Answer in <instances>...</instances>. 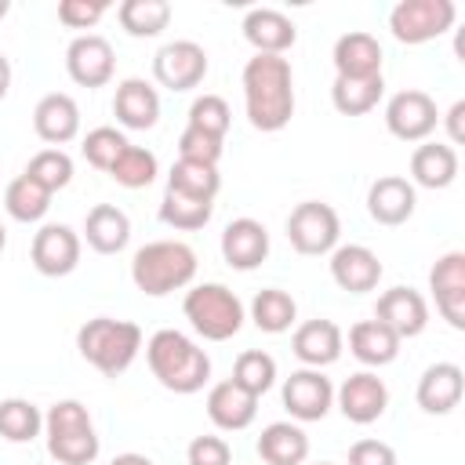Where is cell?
<instances>
[{
  "label": "cell",
  "mask_w": 465,
  "mask_h": 465,
  "mask_svg": "<svg viewBox=\"0 0 465 465\" xmlns=\"http://www.w3.org/2000/svg\"><path fill=\"white\" fill-rule=\"evenodd\" d=\"M374 320H381L400 341L403 338H418L429 327V302H425L421 291L400 283V287H389V291L378 294Z\"/></svg>",
  "instance_id": "15"
},
{
  "label": "cell",
  "mask_w": 465,
  "mask_h": 465,
  "mask_svg": "<svg viewBox=\"0 0 465 465\" xmlns=\"http://www.w3.org/2000/svg\"><path fill=\"white\" fill-rule=\"evenodd\" d=\"M222 145H225V138H214V134L196 131V127H185L182 138H178V160H193V163H211V167H218Z\"/></svg>",
  "instance_id": "43"
},
{
  "label": "cell",
  "mask_w": 465,
  "mask_h": 465,
  "mask_svg": "<svg viewBox=\"0 0 465 465\" xmlns=\"http://www.w3.org/2000/svg\"><path fill=\"white\" fill-rule=\"evenodd\" d=\"M80 247H84L80 232H73L62 222H47L36 229L29 258H33V269L40 276H69L80 265Z\"/></svg>",
  "instance_id": "12"
},
{
  "label": "cell",
  "mask_w": 465,
  "mask_h": 465,
  "mask_svg": "<svg viewBox=\"0 0 465 465\" xmlns=\"http://www.w3.org/2000/svg\"><path fill=\"white\" fill-rule=\"evenodd\" d=\"M349 352L363 367H385L400 356V338L381 320H360L349 327Z\"/></svg>",
  "instance_id": "30"
},
{
  "label": "cell",
  "mask_w": 465,
  "mask_h": 465,
  "mask_svg": "<svg viewBox=\"0 0 465 465\" xmlns=\"http://www.w3.org/2000/svg\"><path fill=\"white\" fill-rule=\"evenodd\" d=\"M251 320H254V327L265 331V334H283V331L294 327L298 305H294V298H291L287 291L265 287V291H258L254 302H251Z\"/></svg>",
  "instance_id": "34"
},
{
  "label": "cell",
  "mask_w": 465,
  "mask_h": 465,
  "mask_svg": "<svg viewBox=\"0 0 465 465\" xmlns=\"http://www.w3.org/2000/svg\"><path fill=\"white\" fill-rule=\"evenodd\" d=\"M414 203H418V193L400 174H381L367 189V214L378 225H403L414 214Z\"/></svg>",
  "instance_id": "22"
},
{
  "label": "cell",
  "mask_w": 465,
  "mask_h": 465,
  "mask_svg": "<svg viewBox=\"0 0 465 465\" xmlns=\"http://www.w3.org/2000/svg\"><path fill=\"white\" fill-rule=\"evenodd\" d=\"M458 178V149L447 142H421L411 153V185L421 189H447Z\"/></svg>",
  "instance_id": "27"
},
{
  "label": "cell",
  "mask_w": 465,
  "mask_h": 465,
  "mask_svg": "<svg viewBox=\"0 0 465 465\" xmlns=\"http://www.w3.org/2000/svg\"><path fill=\"white\" fill-rule=\"evenodd\" d=\"M25 174H29L33 182H40V185L54 196L58 189H65V185L73 182V160H69L65 149H40V153L29 160Z\"/></svg>",
  "instance_id": "40"
},
{
  "label": "cell",
  "mask_w": 465,
  "mask_h": 465,
  "mask_svg": "<svg viewBox=\"0 0 465 465\" xmlns=\"http://www.w3.org/2000/svg\"><path fill=\"white\" fill-rule=\"evenodd\" d=\"M211 211H214V203H207V200H189V196H182V193L163 189L160 222L171 225V229H178V232H196V229H203V225L211 222Z\"/></svg>",
  "instance_id": "37"
},
{
  "label": "cell",
  "mask_w": 465,
  "mask_h": 465,
  "mask_svg": "<svg viewBox=\"0 0 465 465\" xmlns=\"http://www.w3.org/2000/svg\"><path fill=\"white\" fill-rule=\"evenodd\" d=\"M113 116L127 131H149L160 120V94H156V87L149 80H142V76L120 80L116 94H113Z\"/></svg>",
  "instance_id": "20"
},
{
  "label": "cell",
  "mask_w": 465,
  "mask_h": 465,
  "mask_svg": "<svg viewBox=\"0 0 465 465\" xmlns=\"http://www.w3.org/2000/svg\"><path fill=\"white\" fill-rule=\"evenodd\" d=\"M84 240L98 254H120L131 240V218L116 203H94L84 218Z\"/></svg>",
  "instance_id": "28"
},
{
  "label": "cell",
  "mask_w": 465,
  "mask_h": 465,
  "mask_svg": "<svg viewBox=\"0 0 465 465\" xmlns=\"http://www.w3.org/2000/svg\"><path fill=\"white\" fill-rule=\"evenodd\" d=\"M440 124V113H436V102L418 91V87H407V91H396L385 105V127L392 138L400 142H429V134L436 131Z\"/></svg>",
  "instance_id": "10"
},
{
  "label": "cell",
  "mask_w": 465,
  "mask_h": 465,
  "mask_svg": "<svg viewBox=\"0 0 465 465\" xmlns=\"http://www.w3.org/2000/svg\"><path fill=\"white\" fill-rule=\"evenodd\" d=\"M76 349L98 374L120 378L142 352V327L131 320L94 316L76 331Z\"/></svg>",
  "instance_id": "4"
},
{
  "label": "cell",
  "mask_w": 465,
  "mask_h": 465,
  "mask_svg": "<svg viewBox=\"0 0 465 465\" xmlns=\"http://www.w3.org/2000/svg\"><path fill=\"white\" fill-rule=\"evenodd\" d=\"M113 69H116L113 44L98 33H84L65 47V73L80 87H105L113 80Z\"/></svg>",
  "instance_id": "14"
},
{
  "label": "cell",
  "mask_w": 465,
  "mask_h": 465,
  "mask_svg": "<svg viewBox=\"0 0 465 465\" xmlns=\"http://www.w3.org/2000/svg\"><path fill=\"white\" fill-rule=\"evenodd\" d=\"M458 18L454 0H400L389 11V33L414 47V44H429L436 36H443Z\"/></svg>",
  "instance_id": "7"
},
{
  "label": "cell",
  "mask_w": 465,
  "mask_h": 465,
  "mask_svg": "<svg viewBox=\"0 0 465 465\" xmlns=\"http://www.w3.org/2000/svg\"><path fill=\"white\" fill-rule=\"evenodd\" d=\"M243 40L254 47V54H283L287 47H294L298 29L283 11L254 7L243 15Z\"/></svg>",
  "instance_id": "24"
},
{
  "label": "cell",
  "mask_w": 465,
  "mask_h": 465,
  "mask_svg": "<svg viewBox=\"0 0 465 465\" xmlns=\"http://www.w3.org/2000/svg\"><path fill=\"white\" fill-rule=\"evenodd\" d=\"M116 18L127 36H160L171 22V4L167 0H124L116 7Z\"/></svg>",
  "instance_id": "35"
},
{
  "label": "cell",
  "mask_w": 465,
  "mask_h": 465,
  "mask_svg": "<svg viewBox=\"0 0 465 465\" xmlns=\"http://www.w3.org/2000/svg\"><path fill=\"white\" fill-rule=\"evenodd\" d=\"M385 94V80L381 76H334L331 87V102L341 116H363L371 113Z\"/></svg>",
  "instance_id": "31"
},
{
  "label": "cell",
  "mask_w": 465,
  "mask_h": 465,
  "mask_svg": "<svg viewBox=\"0 0 465 465\" xmlns=\"http://www.w3.org/2000/svg\"><path fill=\"white\" fill-rule=\"evenodd\" d=\"M291 349H294V356H298L305 367L323 371V367H331V363L341 356L345 334H341V327H338L334 320H305V323L294 327Z\"/></svg>",
  "instance_id": "21"
},
{
  "label": "cell",
  "mask_w": 465,
  "mask_h": 465,
  "mask_svg": "<svg viewBox=\"0 0 465 465\" xmlns=\"http://www.w3.org/2000/svg\"><path fill=\"white\" fill-rule=\"evenodd\" d=\"M182 312L189 327L207 341H229L243 327V302L225 283H200L185 291Z\"/></svg>",
  "instance_id": "6"
},
{
  "label": "cell",
  "mask_w": 465,
  "mask_h": 465,
  "mask_svg": "<svg viewBox=\"0 0 465 465\" xmlns=\"http://www.w3.org/2000/svg\"><path fill=\"white\" fill-rule=\"evenodd\" d=\"M338 236H341L338 211L323 200H305L287 214V240L298 254H309V258L331 254L338 247Z\"/></svg>",
  "instance_id": "8"
},
{
  "label": "cell",
  "mask_w": 465,
  "mask_h": 465,
  "mask_svg": "<svg viewBox=\"0 0 465 465\" xmlns=\"http://www.w3.org/2000/svg\"><path fill=\"white\" fill-rule=\"evenodd\" d=\"M229 381H236L251 396H265L272 389V381H276V360L269 352H262V349H247V352L236 356Z\"/></svg>",
  "instance_id": "38"
},
{
  "label": "cell",
  "mask_w": 465,
  "mask_h": 465,
  "mask_svg": "<svg viewBox=\"0 0 465 465\" xmlns=\"http://www.w3.org/2000/svg\"><path fill=\"white\" fill-rule=\"evenodd\" d=\"M7 91H11V62L7 54H0V102L7 98Z\"/></svg>",
  "instance_id": "49"
},
{
  "label": "cell",
  "mask_w": 465,
  "mask_h": 465,
  "mask_svg": "<svg viewBox=\"0 0 465 465\" xmlns=\"http://www.w3.org/2000/svg\"><path fill=\"white\" fill-rule=\"evenodd\" d=\"M7 11H11V4H7V0H0V18H4Z\"/></svg>",
  "instance_id": "51"
},
{
  "label": "cell",
  "mask_w": 465,
  "mask_h": 465,
  "mask_svg": "<svg viewBox=\"0 0 465 465\" xmlns=\"http://www.w3.org/2000/svg\"><path fill=\"white\" fill-rule=\"evenodd\" d=\"M222 258L240 272L258 269L269 258V229L258 218H232L222 229Z\"/></svg>",
  "instance_id": "18"
},
{
  "label": "cell",
  "mask_w": 465,
  "mask_h": 465,
  "mask_svg": "<svg viewBox=\"0 0 465 465\" xmlns=\"http://www.w3.org/2000/svg\"><path fill=\"white\" fill-rule=\"evenodd\" d=\"M443 127H447V138H450L447 145H450V149H454V145H465V102H461V98L443 113Z\"/></svg>",
  "instance_id": "47"
},
{
  "label": "cell",
  "mask_w": 465,
  "mask_h": 465,
  "mask_svg": "<svg viewBox=\"0 0 465 465\" xmlns=\"http://www.w3.org/2000/svg\"><path fill=\"white\" fill-rule=\"evenodd\" d=\"M243 105L254 131H283L294 116V73L283 54H254L243 65Z\"/></svg>",
  "instance_id": "1"
},
{
  "label": "cell",
  "mask_w": 465,
  "mask_h": 465,
  "mask_svg": "<svg viewBox=\"0 0 465 465\" xmlns=\"http://www.w3.org/2000/svg\"><path fill=\"white\" fill-rule=\"evenodd\" d=\"M127 145H131V142L124 138V131H116V127H94V131L84 134L80 153H84V160H87L91 167H98V171L109 174V167L116 163V156H120Z\"/></svg>",
  "instance_id": "41"
},
{
  "label": "cell",
  "mask_w": 465,
  "mask_h": 465,
  "mask_svg": "<svg viewBox=\"0 0 465 465\" xmlns=\"http://www.w3.org/2000/svg\"><path fill=\"white\" fill-rule=\"evenodd\" d=\"M7 247V229H4V222H0V251Z\"/></svg>",
  "instance_id": "50"
},
{
  "label": "cell",
  "mask_w": 465,
  "mask_h": 465,
  "mask_svg": "<svg viewBox=\"0 0 465 465\" xmlns=\"http://www.w3.org/2000/svg\"><path fill=\"white\" fill-rule=\"evenodd\" d=\"M4 211H7L15 222H25V225H29V222H40V218L51 211V193L22 171V174L11 178L7 189H4Z\"/></svg>",
  "instance_id": "33"
},
{
  "label": "cell",
  "mask_w": 465,
  "mask_h": 465,
  "mask_svg": "<svg viewBox=\"0 0 465 465\" xmlns=\"http://www.w3.org/2000/svg\"><path fill=\"white\" fill-rule=\"evenodd\" d=\"M33 131L51 149H62L65 142H73L80 134V105L73 102V94H65V91L44 94L33 109Z\"/></svg>",
  "instance_id": "17"
},
{
  "label": "cell",
  "mask_w": 465,
  "mask_h": 465,
  "mask_svg": "<svg viewBox=\"0 0 465 465\" xmlns=\"http://www.w3.org/2000/svg\"><path fill=\"white\" fill-rule=\"evenodd\" d=\"M109 465H153V458H145V454H138V450H127V454H116Z\"/></svg>",
  "instance_id": "48"
},
{
  "label": "cell",
  "mask_w": 465,
  "mask_h": 465,
  "mask_svg": "<svg viewBox=\"0 0 465 465\" xmlns=\"http://www.w3.org/2000/svg\"><path fill=\"white\" fill-rule=\"evenodd\" d=\"M334 69L338 76H381V44L378 36L363 33V29H352V33H341L334 40Z\"/></svg>",
  "instance_id": "26"
},
{
  "label": "cell",
  "mask_w": 465,
  "mask_h": 465,
  "mask_svg": "<svg viewBox=\"0 0 465 465\" xmlns=\"http://www.w3.org/2000/svg\"><path fill=\"white\" fill-rule=\"evenodd\" d=\"M189 465H232V447L225 436H214V432H203L189 443L185 450Z\"/></svg>",
  "instance_id": "44"
},
{
  "label": "cell",
  "mask_w": 465,
  "mask_h": 465,
  "mask_svg": "<svg viewBox=\"0 0 465 465\" xmlns=\"http://www.w3.org/2000/svg\"><path fill=\"white\" fill-rule=\"evenodd\" d=\"M207 51L196 40H171L153 58V76L167 91H193L207 76Z\"/></svg>",
  "instance_id": "9"
},
{
  "label": "cell",
  "mask_w": 465,
  "mask_h": 465,
  "mask_svg": "<svg viewBox=\"0 0 465 465\" xmlns=\"http://www.w3.org/2000/svg\"><path fill=\"white\" fill-rule=\"evenodd\" d=\"M44 436H47V454L58 465H91L102 450L94 421L80 400L51 403V411L44 414Z\"/></svg>",
  "instance_id": "5"
},
{
  "label": "cell",
  "mask_w": 465,
  "mask_h": 465,
  "mask_svg": "<svg viewBox=\"0 0 465 465\" xmlns=\"http://www.w3.org/2000/svg\"><path fill=\"white\" fill-rule=\"evenodd\" d=\"M156 171H160V163H156V156H153L149 149L127 145V149L116 156V163L109 167V178H113L116 185H124V189H145V185H153Z\"/></svg>",
  "instance_id": "39"
},
{
  "label": "cell",
  "mask_w": 465,
  "mask_h": 465,
  "mask_svg": "<svg viewBox=\"0 0 465 465\" xmlns=\"http://www.w3.org/2000/svg\"><path fill=\"white\" fill-rule=\"evenodd\" d=\"M349 465H396V450L385 440H356L349 447Z\"/></svg>",
  "instance_id": "46"
},
{
  "label": "cell",
  "mask_w": 465,
  "mask_h": 465,
  "mask_svg": "<svg viewBox=\"0 0 465 465\" xmlns=\"http://www.w3.org/2000/svg\"><path fill=\"white\" fill-rule=\"evenodd\" d=\"M320 465H334V461H320Z\"/></svg>",
  "instance_id": "52"
},
{
  "label": "cell",
  "mask_w": 465,
  "mask_h": 465,
  "mask_svg": "<svg viewBox=\"0 0 465 465\" xmlns=\"http://www.w3.org/2000/svg\"><path fill=\"white\" fill-rule=\"evenodd\" d=\"M109 11L105 0H62L58 4V22L65 29H91L98 25V18Z\"/></svg>",
  "instance_id": "45"
},
{
  "label": "cell",
  "mask_w": 465,
  "mask_h": 465,
  "mask_svg": "<svg viewBox=\"0 0 465 465\" xmlns=\"http://www.w3.org/2000/svg\"><path fill=\"white\" fill-rule=\"evenodd\" d=\"M193 276H196V251L182 240H153L138 247L131 258V280L149 298L182 291L193 283Z\"/></svg>",
  "instance_id": "3"
},
{
  "label": "cell",
  "mask_w": 465,
  "mask_h": 465,
  "mask_svg": "<svg viewBox=\"0 0 465 465\" xmlns=\"http://www.w3.org/2000/svg\"><path fill=\"white\" fill-rule=\"evenodd\" d=\"M207 418L222 432H240L258 418V396L243 392L236 381H218L207 392Z\"/></svg>",
  "instance_id": "25"
},
{
  "label": "cell",
  "mask_w": 465,
  "mask_h": 465,
  "mask_svg": "<svg viewBox=\"0 0 465 465\" xmlns=\"http://www.w3.org/2000/svg\"><path fill=\"white\" fill-rule=\"evenodd\" d=\"M331 280L349 294H367L381 280V262L363 243H341L331 251Z\"/></svg>",
  "instance_id": "19"
},
{
  "label": "cell",
  "mask_w": 465,
  "mask_h": 465,
  "mask_svg": "<svg viewBox=\"0 0 465 465\" xmlns=\"http://www.w3.org/2000/svg\"><path fill=\"white\" fill-rule=\"evenodd\" d=\"M429 291L440 316L454 331H465V251H447L436 258V265L429 269Z\"/></svg>",
  "instance_id": "13"
},
{
  "label": "cell",
  "mask_w": 465,
  "mask_h": 465,
  "mask_svg": "<svg viewBox=\"0 0 465 465\" xmlns=\"http://www.w3.org/2000/svg\"><path fill=\"white\" fill-rule=\"evenodd\" d=\"M461 392H465L461 367L458 363H432V367L421 371L414 400H418V407L425 414H450L461 403Z\"/></svg>",
  "instance_id": "23"
},
{
  "label": "cell",
  "mask_w": 465,
  "mask_h": 465,
  "mask_svg": "<svg viewBox=\"0 0 465 465\" xmlns=\"http://www.w3.org/2000/svg\"><path fill=\"white\" fill-rule=\"evenodd\" d=\"M280 396H283V407L294 421H320L334 407V385L316 367H302L291 378H283Z\"/></svg>",
  "instance_id": "11"
},
{
  "label": "cell",
  "mask_w": 465,
  "mask_h": 465,
  "mask_svg": "<svg viewBox=\"0 0 465 465\" xmlns=\"http://www.w3.org/2000/svg\"><path fill=\"white\" fill-rule=\"evenodd\" d=\"M167 189L171 193H182L189 200H207L214 203L218 189H222V174L218 167L211 163H193V160H174L171 163V174H167Z\"/></svg>",
  "instance_id": "32"
},
{
  "label": "cell",
  "mask_w": 465,
  "mask_h": 465,
  "mask_svg": "<svg viewBox=\"0 0 465 465\" xmlns=\"http://www.w3.org/2000/svg\"><path fill=\"white\" fill-rule=\"evenodd\" d=\"M229 124H232V109H229V102H225L222 94H200V98H193V105H189V124H185V127L207 131V134H214V138H225Z\"/></svg>",
  "instance_id": "42"
},
{
  "label": "cell",
  "mask_w": 465,
  "mask_h": 465,
  "mask_svg": "<svg viewBox=\"0 0 465 465\" xmlns=\"http://www.w3.org/2000/svg\"><path fill=\"white\" fill-rule=\"evenodd\" d=\"M40 432H44V414L36 403H29L22 396L0 400V436L7 443H29Z\"/></svg>",
  "instance_id": "36"
},
{
  "label": "cell",
  "mask_w": 465,
  "mask_h": 465,
  "mask_svg": "<svg viewBox=\"0 0 465 465\" xmlns=\"http://www.w3.org/2000/svg\"><path fill=\"white\" fill-rule=\"evenodd\" d=\"M145 360H149L153 378L167 392H178V396L200 392L211 378V356L189 334L174 327H163L145 341Z\"/></svg>",
  "instance_id": "2"
},
{
  "label": "cell",
  "mask_w": 465,
  "mask_h": 465,
  "mask_svg": "<svg viewBox=\"0 0 465 465\" xmlns=\"http://www.w3.org/2000/svg\"><path fill=\"white\" fill-rule=\"evenodd\" d=\"M258 458L265 465H305L309 458V436L294 421H272L258 436Z\"/></svg>",
  "instance_id": "29"
},
{
  "label": "cell",
  "mask_w": 465,
  "mask_h": 465,
  "mask_svg": "<svg viewBox=\"0 0 465 465\" xmlns=\"http://www.w3.org/2000/svg\"><path fill=\"white\" fill-rule=\"evenodd\" d=\"M338 411L345 414V421L352 425H371L385 414L389 407V389L374 371H356L341 381V389L334 392Z\"/></svg>",
  "instance_id": "16"
}]
</instances>
